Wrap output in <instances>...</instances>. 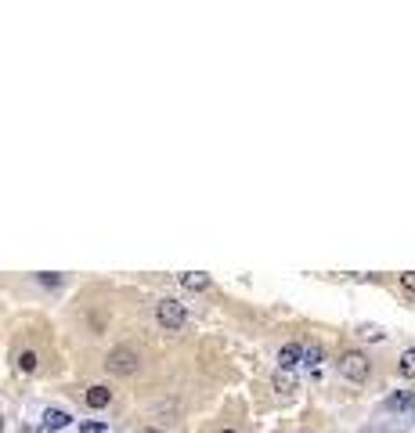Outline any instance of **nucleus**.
Masks as SVG:
<instances>
[{"label": "nucleus", "instance_id": "ddd939ff", "mask_svg": "<svg viewBox=\"0 0 415 433\" xmlns=\"http://www.w3.org/2000/svg\"><path fill=\"white\" fill-rule=\"evenodd\" d=\"M19 365H22V372H33V368H36V354H22Z\"/></svg>", "mask_w": 415, "mask_h": 433}, {"label": "nucleus", "instance_id": "dca6fc26", "mask_svg": "<svg viewBox=\"0 0 415 433\" xmlns=\"http://www.w3.org/2000/svg\"><path fill=\"white\" fill-rule=\"evenodd\" d=\"M102 430V423H87V426H80V433H98Z\"/></svg>", "mask_w": 415, "mask_h": 433}, {"label": "nucleus", "instance_id": "9d476101", "mask_svg": "<svg viewBox=\"0 0 415 433\" xmlns=\"http://www.w3.org/2000/svg\"><path fill=\"white\" fill-rule=\"evenodd\" d=\"M401 375H405V379H415V347L401 354Z\"/></svg>", "mask_w": 415, "mask_h": 433}, {"label": "nucleus", "instance_id": "a211bd4d", "mask_svg": "<svg viewBox=\"0 0 415 433\" xmlns=\"http://www.w3.org/2000/svg\"><path fill=\"white\" fill-rule=\"evenodd\" d=\"M224 433H235V430H224Z\"/></svg>", "mask_w": 415, "mask_h": 433}, {"label": "nucleus", "instance_id": "6e6552de", "mask_svg": "<svg viewBox=\"0 0 415 433\" xmlns=\"http://www.w3.org/2000/svg\"><path fill=\"white\" fill-rule=\"evenodd\" d=\"M109 401H112V390L109 386H91L87 390V404H91V408H109Z\"/></svg>", "mask_w": 415, "mask_h": 433}, {"label": "nucleus", "instance_id": "4468645a", "mask_svg": "<svg viewBox=\"0 0 415 433\" xmlns=\"http://www.w3.org/2000/svg\"><path fill=\"white\" fill-rule=\"evenodd\" d=\"M152 412H155V415H177V404H174V401H170V404H155Z\"/></svg>", "mask_w": 415, "mask_h": 433}, {"label": "nucleus", "instance_id": "7ed1b4c3", "mask_svg": "<svg viewBox=\"0 0 415 433\" xmlns=\"http://www.w3.org/2000/svg\"><path fill=\"white\" fill-rule=\"evenodd\" d=\"M339 375L343 379H350V383H365L368 379V358L361 351L339 354Z\"/></svg>", "mask_w": 415, "mask_h": 433}, {"label": "nucleus", "instance_id": "9b49d317", "mask_svg": "<svg viewBox=\"0 0 415 433\" xmlns=\"http://www.w3.org/2000/svg\"><path fill=\"white\" fill-rule=\"evenodd\" d=\"M357 332H361V336H365V340H383V336H386V332H383L379 325H361V329H357Z\"/></svg>", "mask_w": 415, "mask_h": 433}, {"label": "nucleus", "instance_id": "f8f14e48", "mask_svg": "<svg viewBox=\"0 0 415 433\" xmlns=\"http://www.w3.org/2000/svg\"><path fill=\"white\" fill-rule=\"evenodd\" d=\"M304 361H307V365H318V361H322V347H304Z\"/></svg>", "mask_w": 415, "mask_h": 433}, {"label": "nucleus", "instance_id": "423d86ee", "mask_svg": "<svg viewBox=\"0 0 415 433\" xmlns=\"http://www.w3.org/2000/svg\"><path fill=\"white\" fill-rule=\"evenodd\" d=\"M177 282H181L184 289H192V292H203V289L210 285V274H206V271H181Z\"/></svg>", "mask_w": 415, "mask_h": 433}, {"label": "nucleus", "instance_id": "2eb2a0df", "mask_svg": "<svg viewBox=\"0 0 415 433\" xmlns=\"http://www.w3.org/2000/svg\"><path fill=\"white\" fill-rule=\"evenodd\" d=\"M401 285H405L408 292H415V271H405V274H401Z\"/></svg>", "mask_w": 415, "mask_h": 433}, {"label": "nucleus", "instance_id": "f03ea898", "mask_svg": "<svg viewBox=\"0 0 415 433\" xmlns=\"http://www.w3.org/2000/svg\"><path fill=\"white\" fill-rule=\"evenodd\" d=\"M155 321H159L166 332H174V329H181L184 321H188V311H184V303H181V300L166 296V300L155 303Z\"/></svg>", "mask_w": 415, "mask_h": 433}, {"label": "nucleus", "instance_id": "20e7f679", "mask_svg": "<svg viewBox=\"0 0 415 433\" xmlns=\"http://www.w3.org/2000/svg\"><path fill=\"white\" fill-rule=\"evenodd\" d=\"M300 358H304V347H300V343H285L282 351H278V368H285V372L296 368Z\"/></svg>", "mask_w": 415, "mask_h": 433}, {"label": "nucleus", "instance_id": "f257e3e1", "mask_svg": "<svg viewBox=\"0 0 415 433\" xmlns=\"http://www.w3.org/2000/svg\"><path fill=\"white\" fill-rule=\"evenodd\" d=\"M105 368L112 372V375H137V368H141V358H137V351L134 347H112L109 351V358H105Z\"/></svg>", "mask_w": 415, "mask_h": 433}, {"label": "nucleus", "instance_id": "f3484780", "mask_svg": "<svg viewBox=\"0 0 415 433\" xmlns=\"http://www.w3.org/2000/svg\"><path fill=\"white\" fill-rule=\"evenodd\" d=\"M145 433H159V430H145Z\"/></svg>", "mask_w": 415, "mask_h": 433}, {"label": "nucleus", "instance_id": "39448f33", "mask_svg": "<svg viewBox=\"0 0 415 433\" xmlns=\"http://www.w3.org/2000/svg\"><path fill=\"white\" fill-rule=\"evenodd\" d=\"M65 426H69V415L62 408H47L44 423H40V433H54V430H65Z\"/></svg>", "mask_w": 415, "mask_h": 433}, {"label": "nucleus", "instance_id": "0eeeda50", "mask_svg": "<svg viewBox=\"0 0 415 433\" xmlns=\"http://www.w3.org/2000/svg\"><path fill=\"white\" fill-rule=\"evenodd\" d=\"M386 408H390V412H408V408H415V394H412V390L390 394V397H386Z\"/></svg>", "mask_w": 415, "mask_h": 433}, {"label": "nucleus", "instance_id": "1a4fd4ad", "mask_svg": "<svg viewBox=\"0 0 415 433\" xmlns=\"http://www.w3.org/2000/svg\"><path fill=\"white\" fill-rule=\"evenodd\" d=\"M271 386H275L278 394H293V390H296V379H293V375L285 372V368H278V372H275V379H271Z\"/></svg>", "mask_w": 415, "mask_h": 433}]
</instances>
